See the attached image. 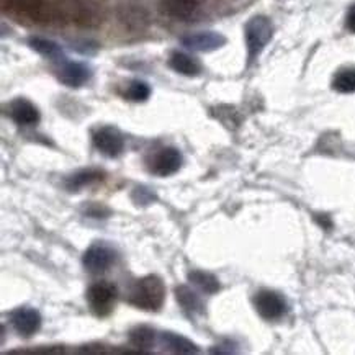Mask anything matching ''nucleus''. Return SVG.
Returning <instances> with one entry per match:
<instances>
[{"instance_id": "nucleus-25", "label": "nucleus", "mask_w": 355, "mask_h": 355, "mask_svg": "<svg viewBox=\"0 0 355 355\" xmlns=\"http://www.w3.org/2000/svg\"><path fill=\"white\" fill-rule=\"evenodd\" d=\"M345 26H347L349 31L355 33V6L349 8L347 12V18H345Z\"/></svg>"}, {"instance_id": "nucleus-17", "label": "nucleus", "mask_w": 355, "mask_h": 355, "mask_svg": "<svg viewBox=\"0 0 355 355\" xmlns=\"http://www.w3.org/2000/svg\"><path fill=\"white\" fill-rule=\"evenodd\" d=\"M161 343L164 349L171 350L174 354H197L198 347L192 340H189L184 336L175 334V332H162Z\"/></svg>"}, {"instance_id": "nucleus-15", "label": "nucleus", "mask_w": 355, "mask_h": 355, "mask_svg": "<svg viewBox=\"0 0 355 355\" xmlns=\"http://www.w3.org/2000/svg\"><path fill=\"white\" fill-rule=\"evenodd\" d=\"M169 64L175 72H179V74L187 77H195L202 72V64H200L197 59L182 51L172 53Z\"/></svg>"}, {"instance_id": "nucleus-4", "label": "nucleus", "mask_w": 355, "mask_h": 355, "mask_svg": "<svg viewBox=\"0 0 355 355\" xmlns=\"http://www.w3.org/2000/svg\"><path fill=\"white\" fill-rule=\"evenodd\" d=\"M116 286L108 284V282H97L90 285L87 290V303L94 315L98 318H105L113 311L116 302Z\"/></svg>"}, {"instance_id": "nucleus-1", "label": "nucleus", "mask_w": 355, "mask_h": 355, "mask_svg": "<svg viewBox=\"0 0 355 355\" xmlns=\"http://www.w3.org/2000/svg\"><path fill=\"white\" fill-rule=\"evenodd\" d=\"M58 15L80 26H97L103 20L102 0H58Z\"/></svg>"}, {"instance_id": "nucleus-3", "label": "nucleus", "mask_w": 355, "mask_h": 355, "mask_svg": "<svg viewBox=\"0 0 355 355\" xmlns=\"http://www.w3.org/2000/svg\"><path fill=\"white\" fill-rule=\"evenodd\" d=\"M244 33L245 46H248V58L249 62H252L262 53V49L267 46L268 41L272 40L274 26H272V21L267 17L257 15L250 18L248 24H245Z\"/></svg>"}, {"instance_id": "nucleus-14", "label": "nucleus", "mask_w": 355, "mask_h": 355, "mask_svg": "<svg viewBox=\"0 0 355 355\" xmlns=\"http://www.w3.org/2000/svg\"><path fill=\"white\" fill-rule=\"evenodd\" d=\"M161 8L175 20H190L198 10V0H161Z\"/></svg>"}, {"instance_id": "nucleus-19", "label": "nucleus", "mask_w": 355, "mask_h": 355, "mask_svg": "<svg viewBox=\"0 0 355 355\" xmlns=\"http://www.w3.org/2000/svg\"><path fill=\"white\" fill-rule=\"evenodd\" d=\"M130 343L139 350H149L156 343V332L149 326H136L130 331Z\"/></svg>"}, {"instance_id": "nucleus-10", "label": "nucleus", "mask_w": 355, "mask_h": 355, "mask_svg": "<svg viewBox=\"0 0 355 355\" xmlns=\"http://www.w3.org/2000/svg\"><path fill=\"white\" fill-rule=\"evenodd\" d=\"M182 44L190 51L210 53L226 44V38L216 31H200V33L187 35L182 38Z\"/></svg>"}, {"instance_id": "nucleus-18", "label": "nucleus", "mask_w": 355, "mask_h": 355, "mask_svg": "<svg viewBox=\"0 0 355 355\" xmlns=\"http://www.w3.org/2000/svg\"><path fill=\"white\" fill-rule=\"evenodd\" d=\"M103 179V172L98 169H84L72 174L69 179L66 180V189L69 192H77V190L84 189V187L92 185L95 182Z\"/></svg>"}, {"instance_id": "nucleus-22", "label": "nucleus", "mask_w": 355, "mask_h": 355, "mask_svg": "<svg viewBox=\"0 0 355 355\" xmlns=\"http://www.w3.org/2000/svg\"><path fill=\"white\" fill-rule=\"evenodd\" d=\"M332 87L340 94H354L355 92V67L343 69L336 74L332 80Z\"/></svg>"}, {"instance_id": "nucleus-24", "label": "nucleus", "mask_w": 355, "mask_h": 355, "mask_svg": "<svg viewBox=\"0 0 355 355\" xmlns=\"http://www.w3.org/2000/svg\"><path fill=\"white\" fill-rule=\"evenodd\" d=\"M125 95L130 100H133V102H144V100H148L149 95H151V89H149V85L143 80H133L128 85V89H126Z\"/></svg>"}, {"instance_id": "nucleus-21", "label": "nucleus", "mask_w": 355, "mask_h": 355, "mask_svg": "<svg viewBox=\"0 0 355 355\" xmlns=\"http://www.w3.org/2000/svg\"><path fill=\"white\" fill-rule=\"evenodd\" d=\"M189 280L197 286L198 290H202L203 293L207 295H213L220 290V282L210 272H203V270H192L189 274Z\"/></svg>"}, {"instance_id": "nucleus-12", "label": "nucleus", "mask_w": 355, "mask_h": 355, "mask_svg": "<svg viewBox=\"0 0 355 355\" xmlns=\"http://www.w3.org/2000/svg\"><path fill=\"white\" fill-rule=\"evenodd\" d=\"M8 116L12 118L17 125H35L40 121V112L30 100L26 98H15L8 105Z\"/></svg>"}, {"instance_id": "nucleus-2", "label": "nucleus", "mask_w": 355, "mask_h": 355, "mask_svg": "<svg viewBox=\"0 0 355 355\" xmlns=\"http://www.w3.org/2000/svg\"><path fill=\"white\" fill-rule=\"evenodd\" d=\"M166 300V286L157 275H146L131 286L128 302L144 311H159Z\"/></svg>"}, {"instance_id": "nucleus-16", "label": "nucleus", "mask_w": 355, "mask_h": 355, "mask_svg": "<svg viewBox=\"0 0 355 355\" xmlns=\"http://www.w3.org/2000/svg\"><path fill=\"white\" fill-rule=\"evenodd\" d=\"M175 298L182 306V309H184L185 313H189L190 316L202 315V313L205 311L202 298H200L198 295L195 293V291L190 290L189 286H185V285L177 286V288H175Z\"/></svg>"}, {"instance_id": "nucleus-20", "label": "nucleus", "mask_w": 355, "mask_h": 355, "mask_svg": "<svg viewBox=\"0 0 355 355\" xmlns=\"http://www.w3.org/2000/svg\"><path fill=\"white\" fill-rule=\"evenodd\" d=\"M28 44L31 49H35L36 53H40L41 56L53 59V61H59L62 59V49L58 43H54L51 40L46 38H40V36H33V38L28 40Z\"/></svg>"}, {"instance_id": "nucleus-7", "label": "nucleus", "mask_w": 355, "mask_h": 355, "mask_svg": "<svg viewBox=\"0 0 355 355\" xmlns=\"http://www.w3.org/2000/svg\"><path fill=\"white\" fill-rule=\"evenodd\" d=\"M6 8L13 15L36 21V24L46 21L49 18L46 0H6Z\"/></svg>"}, {"instance_id": "nucleus-23", "label": "nucleus", "mask_w": 355, "mask_h": 355, "mask_svg": "<svg viewBox=\"0 0 355 355\" xmlns=\"http://www.w3.org/2000/svg\"><path fill=\"white\" fill-rule=\"evenodd\" d=\"M121 18L128 25H143V21L148 20V13L138 3H126L121 7Z\"/></svg>"}, {"instance_id": "nucleus-5", "label": "nucleus", "mask_w": 355, "mask_h": 355, "mask_svg": "<svg viewBox=\"0 0 355 355\" xmlns=\"http://www.w3.org/2000/svg\"><path fill=\"white\" fill-rule=\"evenodd\" d=\"M116 261V252L112 245L105 243H95L84 252L82 263H84L85 270L90 274H103L110 268Z\"/></svg>"}, {"instance_id": "nucleus-11", "label": "nucleus", "mask_w": 355, "mask_h": 355, "mask_svg": "<svg viewBox=\"0 0 355 355\" xmlns=\"http://www.w3.org/2000/svg\"><path fill=\"white\" fill-rule=\"evenodd\" d=\"M8 318H10L13 329L24 338H31L41 327V315L35 308H17Z\"/></svg>"}, {"instance_id": "nucleus-13", "label": "nucleus", "mask_w": 355, "mask_h": 355, "mask_svg": "<svg viewBox=\"0 0 355 355\" xmlns=\"http://www.w3.org/2000/svg\"><path fill=\"white\" fill-rule=\"evenodd\" d=\"M58 77L67 87H80L90 79V69L82 62H64Z\"/></svg>"}, {"instance_id": "nucleus-8", "label": "nucleus", "mask_w": 355, "mask_h": 355, "mask_svg": "<svg viewBox=\"0 0 355 355\" xmlns=\"http://www.w3.org/2000/svg\"><path fill=\"white\" fill-rule=\"evenodd\" d=\"M94 146L97 148L98 153H102L107 157H118L125 149V139L123 135L113 126H102L95 131Z\"/></svg>"}, {"instance_id": "nucleus-9", "label": "nucleus", "mask_w": 355, "mask_h": 355, "mask_svg": "<svg viewBox=\"0 0 355 355\" xmlns=\"http://www.w3.org/2000/svg\"><path fill=\"white\" fill-rule=\"evenodd\" d=\"M182 166V154L175 148H164L156 153L149 162V171L157 177H169L175 174Z\"/></svg>"}, {"instance_id": "nucleus-6", "label": "nucleus", "mask_w": 355, "mask_h": 355, "mask_svg": "<svg viewBox=\"0 0 355 355\" xmlns=\"http://www.w3.org/2000/svg\"><path fill=\"white\" fill-rule=\"evenodd\" d=\"M254 306L263 320H280L286 313V302L280 293L272 290H262L254 297Z\"/></svg>"}]
</instances>
